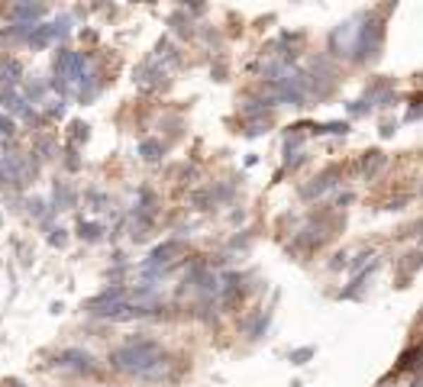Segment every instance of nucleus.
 Segmentation results:
<instances>
[{"label":"nucleus","mask_w":423,"mask_h":387,"mask_svg":"<svg viewBox=\"0 0 423 387\" xmlns=\"http://www.w3.org/2000/svg\"><path fill=\"white\" fill-rule=\"evenodd\" d=\"M165 355L162 342L159 339H149V336H136V339H126L123 345H116L114 352H110V368L120 374H130V378L142 381V374L152 368L159 358Z\"/></svg>","instance_id":"f257e3e1"},{"label":"nucleus","mask_w":423,"mask_h":387,"mask_svg":"<svg viewBox=\"0 0 423 387\" xmlns=\"http://www.w3.org/2000/svg\"><path fill=\"white\" fill-rule=\"evenodd\" d=\"M381 42H385V30H381V23H372L369 16H362L359 36H355L352 61H375L378 55H381Z\"/></svg>","instance_id":"f03ea898"},{"label":"nucleus","mask_w":423,"mask_h":387,"mask_svg":"<svg viewBox=\"0 0 423 387\" xmlns=\"http://www.w3.org/2000/svg\"><path fill=\"white\" fill-rule=\"evenodd\" d=\"M55 368L59 371H71V374H97L100 362L87 349H62L55 355Z\"/></svg>","instance_id":"7ed1b4c3"},{"label":"nucleus","mask_w":423,"mask_h":387,"mask_svg":"<svg viewBox=\"0 0 423 387\" xmlns=\"http://www.w3.org/2000/svg\"><path fill=\"white\" fill-rule=\"evenodd\" d=\"M339 181H343V168H339V165H330L326 171H320V175H317L310 184H304V188H300V197H304V200L324 197V194H330V190L339 188Z\"/></svg>","instance_id":"20e7f679"},{"label":"nucleus","mask_w":423,"mask_h":387,"mask_svg":"<svg viewBox=\"0 0 423 387\" xmlns=\"http://www.w3.org/2000/svg\"><path fill=\"white\" fill-rule=\"evenodd\" d=\"M385 161H388V155L385 152H378V149H372V152H365L362 155V161H359V171L365 178H375L381 168H385Z\"/></svg>","instance_id":"39448f33"},{"label":"nucleus","mask_w":423,"mask_h":387,"mask_svg":"<svg viewBox=\"0 0 423 387\" xmlns=\"http://www.w3.org/2000/svg\"><path fill=\"white\" fill-rule=\"evenodd\" d=\"M139 155H142V161H159L165 155V142H159V139H142V142H139Z\"/></svg>","instance_id":"423d86ee"},{"label":"nucleus","mask_w":423,"mask_h":387,"mask_svg":"<svg viewBox=\"0 0 423 387\" xmlns=\"http://www.w3.org/2000/svg\"><path fill=\"white\" fill-rule=\"evenodd\" d=\"M55 204L62 207V210H68V207H75L78 204V194H75V188H68L65 181H59L55 184Z\"/></svg>","instance_id":"0eeeda50"},{"label":"nucleus","mask_w":423,"mask_h":387,"mask_svg":"<svg viewBox=\"0 0 423 387\" xmlns=\"http://www.w3.org/2000/svg\"><path fill=\"white\" fill-rule=\"evenodd\" d=\"M398 368H404V371H417V368H423V349H407L404 355H400Z\"/></svg>","instance_id":"6e6552de"},{"label":"nucleus","mask_w":423,"mask_h":387,"mask_svg":"<svg viewBox=\"0 0 423 387\" xmlns=\"http://www.w3.org/2000/svg\"><path fill=\"white\" fill-rule=\"evenodd\" d=\"M100 233H104V229L97 226V223H78V235H81V239H87V242H97L100 239Z\"/></svg>","instance_id":"1a4fd4ad"},{"label":"nucleus","mask_w":423,"mask_h":387,"mask_svg":"<svg viewBox=\"0 0 423 387\" xmlns=\"http://www.w3.org/2000/svg\"><path fill=\"white\" fill-rule=\"evenodd\" d=\"M310 355H314V345H304V349L291 352V362H294V364H304V362H307Z\"/></svg>","instance_id":"9d476101"},{"label":"nucleus","mask_w":423,"mask_h":387,"mask_svg":"<svg viewBox=\"0 0 423 387\" xmlns=\"http://www.w3.org/2000/svg\"><path fill=\"white\" fill-rule=\"evenodd\" d=\"M71 129H75V142H81V139L87 142V136H91V133H87V123H75Z\"/></svg>","instance_id":"9b49d317"},{"label":"nucleus","mask_w":423,"mask_h":387,"mask_svg":"<svg viewBox=\"0 0 423 387\" xmlns=\"http://www.w3.org/2000/svg\"><path fill=\"white\" fill-rule=\"evenodd\" d=\"M52 245H65V229H55V235H52Z\"/></svg>","instance_id":"f8f14e48"}]
</instances>
